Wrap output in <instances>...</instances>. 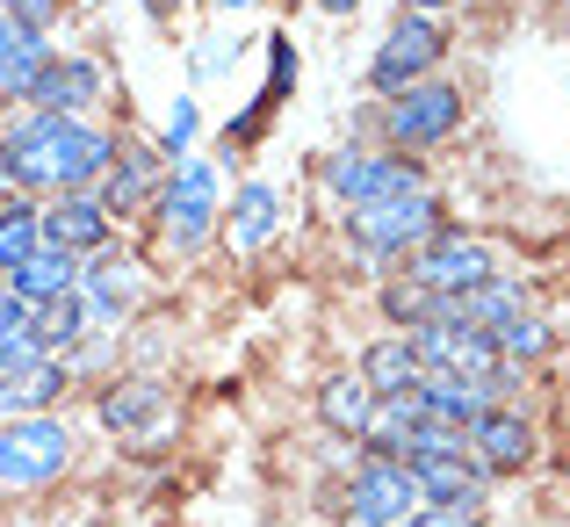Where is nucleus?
<instances>
[{
	"instance_id": "nucleus-1",
	"label": "nucleus",
	"mask_w": 570,
	"mask_h": 527,
	"mask_svg": "<svg viewBox=\"0 0 570 527\" xmlns=\"http://www.w3.org/2000/svg\"><path fill=\"white\" fill-rule=\"evenodd\" d=\"M116 138L95 130L87 116H51L37 109L29 124L0 130V180L8 188H51V195H80L109 174Z\"/></svg>"
},
{
	"instance_id": "nucleus-2",
	"label": "nucleus",
	"mask_w": 570,
	"mask_h": 527,
	"mask_svg": "<svg viewBox=\"0 0 570 527\" xmlns=\"http://www.w3.org/2000/svg\"><path fill=\"white\" fill-rule=\"evenodd\" d=\"M441 232V203H433L426 188L419 195H390V203H362L347 209V238L362 246V261H412L426 238Z\"/></svg>"
},
{
	"instance_id": "nucleus-3",
	"label": "nucleus",
	"mask_w": 570,
	"mask_h": 527,
	"mask_svg": "<svg viewBox=\"0 0 570 527\" xmlns=\"http://www.w3.org/2000/svg\"><path fill=\"white\" fill-rule=\"evenodd\" d=\"M72 462V427L58 412H14L0 427V485L37 491Z\"/></svg>"
},
{
	"instance_id": "nucleus-4",
	"label": "nucleus",
	"mask_w": 570,
	"mask_h": 527,
	"mask_svg": "<svg viewBox=\"0 0 570 527\" xmlns=\"http://www.w3.org/2000/svg\"><path fill=\"white\" fill-rule=\"evenodd\" d=\"M419 514H426V491H419L412 462L397 456H368L347 485V506H340L347 527H412Z\"/></svg>"
},
{
	"instance_id": "nucleus-5",
	"label": "nucleus",
	"mask_w": 570,
	"mask_h": 527,
	"mask_svg": "<svg viewBox=\"0 0 570 527\" xmlns=\"http://www.w3.org/2000/svg\"><path fill=\"white\" fill-rule=\"evenodd\" d=\"M383 130H390V145H397V153H426V145L455 138V130H462V87H448V80H412L404 95H390Z\"/></svg>"
},
{
	"instance_id": "nucleus-6",
	"label": "nucleus",
	"mask_w": 570,
	"mask_h": 527,
	"mask_svg": "<svg viewBox=\"0 0 570 527\" xmlns=\"http://www.w3.org/2000/svg\"><path fill=\"white\" fill-rule=\"evenodd\" d=\"M325 188L347 209H362V203H390V195H419L426 174H419L412 153H340L325 159Z\"/></svg>"
},
{
	"instance_id": "nucleus-7",
	"label": "nucleus",
	"mask_w": 570,
	"mask_h": 527,
	"mask_svg": "<svg viewBox=\"0 0 570 527\" xmlns=\"http://www.w3.org/2000/svg\"><path fill=\"white\" fill-rule=\"evenodd\" d=\"M209 224H217V167L188 159V167H174V180L159 188V232H167L174 253H195L209 238Z\"/></svg>"
},
{
	"instance_id": "nucleus-8",
	"label": "nucleus",
	"mask_w": 570,
	"mask_h": 527,
	"mask_svg": "<svg viewBox=\"0 0 570 527\" xmlns=\"http://www.w3.org/2000/svg\"><path fill=\"white\" fill-rule=\"evenodd\" d=\"M441 51H448L441 22H426V14H412V8H404V22L383 37L376 66H368V80H376V95H404L412 80H426V72L441 66Z\"/></svg>"
},
{
	"instance_id": "nucleus-9",
	"label": "nucleus",
	"mask_w": 570,
	"mask_h": 527,
	"mask_svg": "<svg viewBox=\"0 0 570 527\" xmlns=\"http://www.w3.org/2000/svg\"><path fill=\"white\" fill-rule=\"evenodd\" d=\"M499 267H491V253L476 246V238L462 232H433L426 246L412 253V282H426L433 296H470L476 282H491Z\"/></svg>"
},
{
	"instance_id": "nucleus-10",
	"label": "nucleus",
	"mask_w": 570,
	"mask_h": 527,
	"mask_svg": "<svg viewBox=\"0 0 570 527\" xmlns=\"http://www.w3.org/2000/svg\"><path fill=\"white\" fill-rule=\"evenodd\" d=\"M37 238L58 253H72V261H87V253L109 246V209H101V195H58L51 209H37Z\"/></svg>"
},
{
	"instance_id": "nucleus-11",
	"label": "nucleus",
	"mask_w": 570,
	"mask_h": 527,
	"mask_svg": "<svg viewBox=\"0 0 570 527\" xmlns=\"http://www.w3.org/2000/svg\"><path fill=\"white\" fill-rule=\"evenodd\" d=\"M412 477L426 491V506L441 514H476L484 506V462L470 448H448V456H412Z\"/></svg>"
},
{
	"instance_id": "nucleus-12",
	"label": "nucleus",
	"mask_w": 570,
	"mask_h": 527,
	"mask_svg": "<svg viewBox=\"0 0 570 527\" xmlns=\"http://www.w3.org/2000/svg\"><path fill=\"white\" fill-rule=\"evenodd\" d=\"M66 398V354H43V348H22L14 361H0V404L14 412H51Z\"/></svg>"
},
{
	"instance_id": "nucleus-13",
	"label": "nucleus",
	"mask_w": 570,
	"mask_h": 527,
	"mask_svg": "<svg viewBox=\"0 0 570 527\" xmlns=\"http://www.w3.org/2000/svg\"><path fill=\"white\" fill-rule=\"evenodd\" d=\"M138 296H145V275H138V261H130V253L101 246L95 267H80V304H87V319L116 325L124 311H138Z\"/></svg>"
},
{
	"instance_id": "nucleus-14",
	"label": "nucleus",
	"mask_w": 570,
	"mask_h": 527,
	"mask_svg": "<svg viewBox=\"0 0 570 527\" xmlns=\"http://www.w3.org/2000/svg\"><path fill=\"white\" fill-rule=\"evenodd\" d=\"M470 456L484 462V477H520L534 462V427L520 412H505V404H491L470 427Z\"/></svg>"
},
{
	"instance_id": "nucleus-15",
	"label": "nucleus",
	"mask_w": 570,
	"mask_h": 527,
	"mask_svg": "<svg viewBox=\"0 0 570 527\" xmlns=\"http://www.w3.org/2000/svg\"><path fill=\"white\" fill-rule=\"evenodd\" d=\"M101 427L109 433H159V419H167V383H153V375H130V383H109L101 390Z\"/></svg>"
},
{
	"instance_id": "nucleus-16",
	"label": "nucleus",
	"mask_w": 570,
	"mask_h": 527,
	"mask_svg": "<svg viewBox=\"0 0 570 527\" xmlns=\"http://www.w3.org/2000/svg\"><path fill=\"white\" fill-rule=\"evenodd\" d=\"M159 159H153V145H116V159H109V174H101V209H145V203H159Z\"/></svg>"
},
{
	"instance_id": "nucleus-17",
	"label": "nucleus",
	"mask_w": 570,
	"mask_h": 527,
	"mask_svg": "<svg viewBox=\"0 0 570 527\" xmlns=\"http://www.w3.org/2000/svg\"><path fill=\"white\" fill-rule=\"evenodd\" d=\"M412 398H419V412L426 419H441V427H455V433H470L476 419L491 412V398L476 383H462V375H448V369H426L412 383Z\"/></svg>"
},
{
	"instance_id": "nucleus-18",
	"label": "nucleus",
	"mask_w": 570,
	"mask_h": 527,
	"mask_svg": "<svg viewBox=\"0 0 570 527\" xmlns=\"http://www.w3.org/2000/svg\"><path fill=\"white\" fill-rule=\"evenodd\" d=\"M95 95H101V66H95V58H51L29 101L51 109V116H87V109H95Z\"/></svg>"
},
{
	"instance_id": "nucleus-19",
	"label": "nucleus",
	"mask_w": 570,
	"mask_h": 527,
	"mask_svg": "<svg viewBox=\"0 0 570 527\" xmlns=\"http://www.w3.org/2000/svg\"><path fill=\"white\" fill-rule=\"evenodd\" d=\"M66 290H80V261L58 253V246H37L22 267H8V296H22L29 311L51 304V296H66Z\"/></svg>"
},
{
	"instance_id": "nucleus-20",
	"label": "nucleus",
	"mask_w": 570,
	"mask_h": 527,
	"mask_svg": "<svg viewBox=\"0 0 570 527\" xmlns=\"http://www.w3.org/2000/svg\"><path fill=\"white\" fill-rule=\"evenodd\" d=\"M362 375L376 398H397V390H412L419 375H426V361H419V348H412V333H397V340H376V348L362 354Z\"/></svg>"
},
{
	"instance_id": "nucleus-21",
	"label": "nucleus",
	"mask_w": 570,
	"mask_h": 527,
	"mask_svg": "<svg viewBox=\"0 0 570 527\" xmlns=\"http://www.w3.org/2000/svg\"><path fill=\"white\" fill-rule=\"evenodd\" d=\"M318 419L340 433V441H362L368 419H376V390H368L362 375H333V383L318 390Z\"/></svg>"
},
{
	"instance_id": "nucleus-22",
	"label": "nucleus",
	"mask_w": 570,
	"mask_h": 527,
	"mask_svg": "<svg viewBox=\"0 0 570 527\" xmlns=\"http://www.w3.org/2000/svg\"><path fill=\"white\" fill-rule=\"evenodd\" d=\"M275 224H282V203H275V188H267V180H246V188H238V203H232V217H224L232 246H238V253L267 246V238H275Z\"/></svg>"
},
{
	"instance_id": "nucleus-23",
	"label": "nucleus",
	"mask_w": 570,
	"mask_h": 527,
	"mask_svg": "<svg viewBox=\"0 0 570 527\" xmlns=\"http://www.w3.org/2000/svg\"><path fill=\"white\" fill-rule=\"evenodd\" d=\"M80 333H87V304H80V290H66V296H51V304H37V325H29V340H37L43 354H66Z\"/></svg>"
},
{
	"instance_id": "nucleus-24",
	"label": "nucleus",
	"mask_w": 570,
	"mask_h": 527,
	"mask_svg": "<svg viewBox=\"0 0 570 527\" xmlns=\"http://www.w3.org/2000/svg\"><path fill=\"white\" fill-rule=\"evenodd\" d=\"M37 246H43V238H37V209H29V203H0V275L22 267Z\"/></svg>"
},
{
	"instance_id": "nucleus-25",
	"label": "nucleus",
	"mask_w": 570,
	"mask_h": 527,
	"mask_svg": "<svg viewBox=\"0 0 570 527\" xmlns=\"http://www.w3.org/2000/svg\"><path fill=\"white\" fill-rule=\"evenodd\" d=\"M491 340H499V354H505V361H534V354H549V325L534 319V311H513V319H505Z\"/></svg>"
},
{
	"instance_id": "nucleus-26",
	"label": "nucleus",
	"mask_w": 570,
	"mask_h": 527,
	"mask_svg": "<svg viewBox=\"0 0 570 527\" xmlns=\"http://www.w3.org/2000/svg\"><path fill=\"white\" fill-rule=\"evenodd\" d=\"M383 311L404 325V333H412V325H426L433 311H441V296H433L426 282H390V290H383Z\"/></svg>"
},
{
	"instance_id": "nucleus-27",
	"label": "nucleus",
	"mask_w": 570,
	"mask_h": 527,
	"mask_svg": "<svg viewBox=\"0 0 570 527\" xmlns=\"http://www.w3.org/2000/svg\"><path fill=\"white\" fill-rule=\"evenodd\" d=\"M29 325H37V311H29L22 296L0 290V361H14L22 348H37V340H29Z\"/></svg>"
},
{
	"instance_id": "nucleus-28",
	"label": "nucleus",
	"mask_w": 570,
	"mask_h": 527,
	"mask_svg": "<svg viewBox=\"0 0 570 527\" xmlns=\"http://www.w3.org/2000/svg\"><path fill=\"white\" fill-rule=\"evenodd\" d=\"M296 80V43L289 37H267V87H261V109H275Z\"/></svg>"
},
{
	"instance_id": "nucleus-29",
	"label": "nucleus",
	"mask_w": 570,
	"mask_h": 527,
	"mask_svg": "<svg viewBox=\"0 0 570 527\" xmlns=\"http://www.w3.org/2000/svg\"><path fill=\"white\" fill-rule=\"evenodd\" d=\"M0 8H8V22L37 29V37H51V22H58V0H0Z\"/></svg>"
},
{
	"instance_id": "nucleus-30",
	"label": "nucleus",
	"mask_w": 570,
	"mask_h": 527,
	"mask_svg": "<svg viewBox=\"0 0 570 527\" xmlns=\"http://www.w3.org/2000/svg\"><path fill=\"white\" fill-rule=\"evenodd\" d=\"M195 124H203V116H195V101L181 95V101H174V116H167V153H174V159L195 145Z\"/></svg>"
},
{
	"instance_id": "nucleus-31",
	"label": "nucleus",
	"mask_w": 570,
	"mask_h": 527,
	"mask_svg": "<svg viewBox=\"0 0 570 527\" xmlns=\"http://www.w3.org/2000/svg\"><path fill=\"white\" fill-rule=\"evenodd\" d=\"M22 37H29V29L8 22V8H0V95H8V66H14V51H22Z\"/></svg>"
},
{
	"instance_id": "nucleus-32",
	"label": "nucleus",
	"mask_w": 570,
	"mask_h": 527,
	"mask_svg": "<svg viewBox=\"0 0 570 527\" xmlns=\"http://www.w3.org/2000/svg\"><path fill=\"white\" fill-rule=\"evenodd\" d=\"M412 527H484V520H476V514H441V506H426Z\"/></svg>"
},
{
	"instance_id": "nucleus-33",
	"label": "nucleus",
	"mask_w": 570,
	"mask_h": 527,
	"mask_svg": "<svg viewBox=\"0 0 570 527\" xmlns=\"http://www.w3.org/2000/svg\"><path fill=\"white\" fill-rule=\"evenodd\" d=\"M174 8H181V0H145V14H159V22H167Z\"/></svg>"
},
{
	"instance_id": "nucleus-34",
	"label": "nucleus",
	"mask_w": 570,
	"mask_h": 527,
	"mask_svg": "<svg viewBox=\"0 0 570 527\" xmlns=\"http://www.w3.org/2000/svg\"><path fill=\"white\" fill-rule=\"evenodd\" d=\"M318 8H325V14H354V8H362V0H318Z\"/></svg>"
},
{
	"instance_id": "nucleus-35",
	"label": "nucleus",
	"mask_w": 570,
	"mask_h": 527,
	"mask_svg": "<svg viewBox=\"0 0 570 527\" xmlns=\"http://www.w3.org/2000/svg\"><path fill=\"white\" fill-rule=\"evenodd\" d=\"M404 8H412V14H433V8H448V0H404Z\"/></svg>"
},
{
	"instance_id": "nucleus-36",
	"label": "nucleus",
	"mask_w": 570,
	"mask_h": 527,
	"mask_svg": "<svg viewBox=\"0 0 570 527\" xmlns=\"http://www.w3.org/2000/svg\"><path fill=\"white\" fill-rule=\"evenodd\" d=\"M217 8H253V0H217Z\"/></svg>"
},
{
	"instance_id": "nucleus-37",
	"label": "nucleus",
	"mask_w": 570,
	"mask_h": 527,
	"mask_svg": "<svg viewBox=\"0 0 570 527\" xmlns=\"http://www.w3.org/2000/svg\"><path fill=\"white\" fill-rule=\"evenodd\" d=\"M0 290H8V275H0Z\"/></svg>"
}]
</instances>
